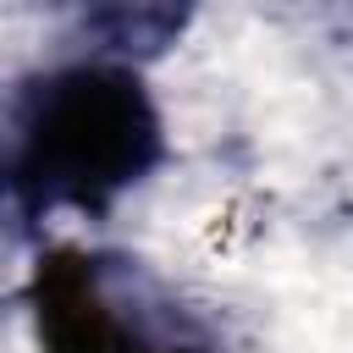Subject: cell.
<instances>
[{
    "instance_id": "obj_1",
    "label": "cell",
    "mask_w": 353,
    "mask_h": 353,
    "mask_svg": "<svg viewBox=\"0 0 353 353\" xmlns=\"http://www.w3.org/2000/svg\"><path fill=\"white\" fill-rule=\"evenodd\" d=\"M165 154L160 110L121 61H77L22 88L11 116V199L28 215L105 210Z\"/></svg>"
},
{
    "instance_id": "obj_2",
    "label": "cell",
    "mask_w": 353,
    "mask_h": 353,
    "mask_svg": "<svg viewBox=\"0 0 353 353\" xmlns=\"http://www.w3.org/2000/svg\"><path fill=\"white\" fill-rule=\"evenodd\" d=\"M33 320H39L44 353H116L121 342L149 336L121 309V292L110 287L105 265L77 254V248H55V254L39 259Z\"/></svg>"
},
{
    "instance_id": "obj_3",
    "label": "cell",
    "mask_w": 353,
    "mask_h": 353,
    "mask_svg": "<svg viewBox=\"0 0 353 353\" xmlns=\"http://www.w3.org/2000/svg\"><path fill=\"white\" fill-rule=\"evenodd\" d=\"M188 22V0H83V28L110 55H154Z\"/></svg>"
},
{
    "instance_id": "obj_4",
    "label": "cell",
    "mask_w": 353,
    "mask_h": 353,
    "mask_svg": "<svg viewBox=\"0 0 353 353\" xmlns=\"http://www.w3.org/2000/svg\"><path fill=\"white\" fill-rule=\"evenodd\" d=\"M116 353H182V347H171V342H160V336H132V342H121Z\"/></svg>"
}]
</instances>
